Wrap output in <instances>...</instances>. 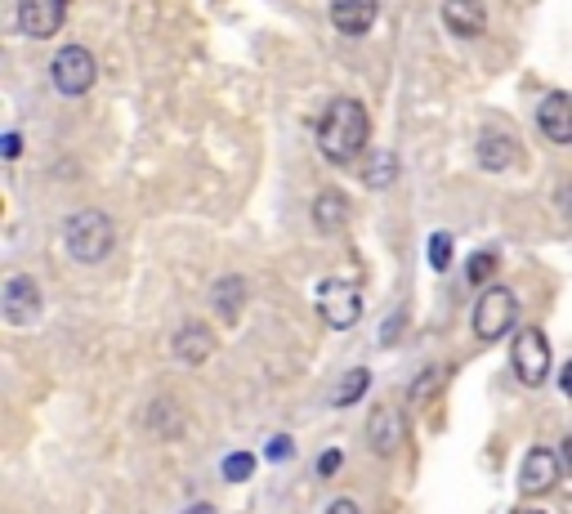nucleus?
<instances>
[{
  "mask_svg": "<svg viewBox=\"0 0 572 514\" xmlns=\"http://www.w3.org/2000/svg\"><path fill=\"white\" fill-rule=\"evenodd\" d=\"M367 139H371L367 108L358 99H331L318 121L322 157L336 161V166H349V161H358V152H367Z\"/></svg>",
  "mask_w": 572,
  "mask_h": 514,
  "instance_id": "f257e3e1",
  "label": "nucleus"
},
{
  "mask_svg": "<svg viewBox=\"0 0 572 514\" xmlns=\"http://www.w3.org/2000/svg\"><path fill=\"white\" fill-rule=\"evenodd\" d=\"M63 246H68V255L76 264H99L112 255V246H117V224L108 220L103 211H76L68 224H63Z\"/></svg>",
  "mask_w": 572,
  "mask_h": 514,
  "instance_id": "f03ea898",
  "label": "nucleus"
},
{
  "mask_svg": "<svg viewBox=\"0 0 572 514\" xmlns=\"http://www.w3.org/2000/svg\"><path fill=\"white\" fill-rule=\"evenodd\" d=\"M519 322V295L510 287H488L474 304V336L479 340H501L505 331Z\"/></svg>",
  "mask_w": 572,
  "mask_h": 514,
  "instance_id": "7ed1b4c3",
  "label": "nucleus"
},
{
  "mask_svg": "<svg viewBox=\"0 0 572 514\" xmlns=\"http://www.w3.org/2000/svg\"><path fill=\"white\" fill-rule=\"evenodd\" d=\"M50 76H54V90L59 94L81 99V94H90V85L99 81V63H94V54L85 50V45H68V50L54 54Z\"/></svg>",
  "mask_w": 572,
  "mask_h": 514,
  "instance_id": "20e7f679",
  "label": "nucleus"
},
{
  "mask_svg": "<svg viewBox=\"0 0 572 514\" xmlns=\"http://www.w3.org/2000/svg\"><path fill=\"white\" fill-rule=\"evenodd\" d=\"M313 300H318L322 322L336 331H349L362 318V291H358V282H349V278H327Z\"/></svg>",
  "mask_w": 572,
  "mask_h": 514,
  "instance_id": "39448f33",
  "label": "nucleus"
},
{
  "mask_svg": "<svg viewBox=\"0 0 572 514\" xmlns=\"http://www.w3.org/2000/svg\"><path fill=\"white\" fill-rule=\"evenodd\" d=\"M514 376L523 380V385H532L537 389L541 380L550 376V340H546V331H537V327H523L519 331V340H514Z\"/></svg>",
  "mask_w": 572,
  "mask_h": 514,
  "instance_id": "423d86ee",
  "label": "nucleus"
},
{
  "mask_svg": "<svg viewBox=\"0 0 572 514\" xmlns=\"http://www.w3.org/2000/svg\"><path fill=\"white\" fill-rule=\"evenodd\" d=\"M0 309H5L9 327H27V322L41 318V287H36L27 273H14L0 291Z\"/></svg>",
  "mask_w": 572,
  "mask_h": 514,
  "instance_id": "0eeeda50",
  "label": "nucleus"
},
{
  "mask_svg": "<svg viewBox=\"0 0 572 514\" xmlns=\"http://www.w3.org/2000/svg\"><path fill=\"white\" fill-rule=\"evenodd\" d=\"M63 18H68V0H18V27L36 41L59 36Z\"/></svg>",
  "mask_w": 572,
  "mask_h": 514,
  "instance_id": "6e6552de",
  "label": "nucleus"
},
{
  "mask_svg": "<svg viewBox=\"0 0 572 514\" xmlns=\"http://www.w3.org/2000/svg\"><path fill=\"white\" fill-rule=\"evenodd\" d=\"M559 474H564V461H559L550 447H532V452L523 456L519 492H528V497H541V492H550V488L559 483Z\"/></svg>",
  "mask_w": 572,
  "mask_h": 514,
  "instance_id": "1a4fd4ad",
  "label": "nucleus"
},
{
  "mask_svg": "<svg viewBox=\"0 0 572 514\" xmlns=\"http://www.w3.org/2000/svg\"><path fill=\"white\" fill-rule=\"evenodd\" d=\"M537 126L550 144L568 148L572 144V94H546L537 108Z\"/></svg>",
  "mask_w": 572,
  "mask_h": 514,
  "instance_id": "9d476101",
  "label": "nucleus"
},
{
  "mask_svg": "<svg viewBox=\"0 0 572 514\" xmlns=\"http://www.w3.org/2000/svg\"><path fill=\"white\" fill-rule=\"evenodd\" d=\"M443 27L452 36L474 41L488 27V9H483V0H443Z\"/></svg>",
  "mask_w": 572,
  "mask_h": 514,
  "instance_id": "9b49d317",
  "label": "nucleus"
},
{
  "mask_svg": "<svg viewBox=\"0 0 572 514\" xmlns=\"http://www.w3.org/2000/svg\"><path fill=\"white\" fill-rule=\"evenodd\" d=\"M376 14H380L376 0H331V27H336L340 36H362V32H371Z\"/></svg>",
  "mask_w": 572,
  "mask_h": 514,
  "instance_id": "f8f14e48",
  "label": "nucleus"
},
{
  "mask_svg": "<svg viewBox=\"0 0 572 514\" xmlns=\"http://www.w3.org/2000/svg\"><path fill=\"white\" fill-rule=\"evenodd\" d=\"M170 354L179 358V363H206V358L215 354V336L211 327H202V322H188V327L175 331V340H170Z\"/></svg>",
  "mask_w": 572,
  "mask_h": 514,
  "instance_id": "ddd939ff",
  "label": "nucleus"
},
{
  "mask_svg": "<svg viewBox=\"0 0 572 514\" xmlns=\"http://www.w3.org/2000/svg\"><path fill=\"white\" fill-rule=\"evenodd\" d=\"M367 430H371V447H376L380 456H394L398 447H403V416H398L394 407H376Z\"/></svg>",
  "mask_w": 572,
  "mask_h": 514,
  "instance_id": "4468645a",
  "label": "nucleus"
},
{
  "mask_svg": "<svg viewBox=\"0 0 572 514\" xmlns=\"http://www.w3.org/2000/svg\"><path fill=\"white\" fill-rule=\"evenodd\" d=\"M313 224H318L322 233H340V228L349 224V197L340 193V188H322V193L313 197Z\"/></svg>",
  "mask_w": 572,
  "mask_h": 514,
  "instance_id": "2eb2a0df",
  "label": "nucleus"
},
{
  "mask_svg": "<svg viewBox=\"0 0 572 514\" xmlns=\"http://www.w3.org/2000/svg\"><path fill=\"white\" fill-rule=\"evenodd\" d=\"M246 295H251V287H246L242 273H228V278H219V282H215V291H211L215 313H219L224 322H237V318H242Z\"/></svg>",
  "mask_w": 572,
  "mask_h": 514,
  "instance_id": "dca6fc26",
  "label": "nucleus"
},
{
  "mask_svg": "<svg viewBox=\"0 0 572 514\" xmlns=\"http://www.w3.org/2000/svg\"><path fill=\"white\" fill-rule=\"evenodd\" d=\"M514 161H519V148H514L510 135H501V130H488V135L479 139V166H483V170L501 175V170H510Z\"/></svg>",
  "mask_w": 572,
  "mask_h": 514,
  "instance_id": "f3484780",
  "label": "nucleus"
},
{
  "mask_svg": "<svg viewBox=\"0 0 572 514\" xmlns=\"http://www.w3.org/2000/svg\"><path fill=\"white\" fill-rule=\"evenodd\" d=\"M367 389H371V371L367 367H354V371H345V376H340V385L331 389L327 403L331 407H349V403H358Z\"/></svg>",
  "mask_w": 572,
  "mask_h": 514,
  "instance_id": "a211bd4d",
  "label": "nucleus"
},
{
  "mask_svg": "<svg viewBox=\"0 0 572 514\" xmlns=\"http://www.w3.org/2000/svg\"><path fill=\"white\" fill-rule=\"evenodd\" d=\"M398 179V157L394 152H371L367 166H362V184L367 188H389Z\"/></svg>",
  "mask_w": 572,
  "mask_h": 514,
  "instance_id": "6ab92c4d",
  "label": "nucleus"
},
{
  "mask_svg": "<svg viewBox=\"0 0 572 514\" xmlns=\"http://www.w3.org/2000/svg\"><path fill=\"white\" fill-rule=\"evenodd\" d=\"M488 278H497V255L492 251H479L465 260V282H474V287H483Z\"/></svg>",
  "mask_w": 572,
  "mask_h": 514,
  "instance_id": "aec40b11",
  "label": "nucleus"
},
{
  "mask_svg": "<svg viewBox=\"0 0 572 514\" xmlns=\"http://www.w3.org/2000/svg\"><path fill=\"white\" fill-rule=\"evenodd\" d=\"M443 380H447V367H443V363L425 367L421 376H416V389H412V398H416V403H429V398L438 394V385H443Z\"/></svg>",
  "mask_w": 572,
  "mask_h": 514,
  "instance_id": "412c9836",
  "label": "nucleus"
},
{
  "mask_svg": "<svg viewBox=\"0 0 572 514\" xmlns=\"http://www.w3.org/2000/svg\"><path fill=\"white\" fill-rule=\"evenodd\" d=\"M425 255H429V269L447 273V269H452V237L434 233V237H429V246H425Z\"/></svg>",
  "mask_w": 572,
  "mask_h": 514,
  "instance_id": "4be33fe9",
  "label": "nucleus"
},
{
  "mask_svg": "<svg viewBox=\"0 0 572 514\" xmlns=\"http://www.w3.org/2000/svg\"><path fill=\"white\" fill-rule=\"evenodd\" d=\"M255 474V456L251 452H228L224 456V479L228 483H246Z\"/></svg>",
  "mask_w": 572,
  "mask_h": 514,
  "instance_id": "5701e85b",
  "label": "nucleus"
},
{
  "mask_svg": "<svg viewBox=\"0 0 572 514\" xmlns=\"http://www.w3.org/2000/svg\"><path fill=\"white\" fill-rule=\"evenodd\" d=\"M340 461H345V452H340V447H331V452H322V456H318V474H322V479H331V474L340 470Z\"/></svg>",
  "mask_w": 572,
  "mask_h": 514,
  "instance_id": "b1692460",
  "label": "nucleus"
},
{
  "mask_svg": "<svg viewBox=\"0 0 572 514\" xmlns=\"http://www.w3.org/2000/svg\"><path fill=\"white\" fill-rule=\"evenodd\" d=\"M291 452H295V443L286 439V434H278V439H269V452L264 456H269V461H291Z\"/></svg>",
  "mask_w": 572,
  "mask_h": 514,
  "instance_id": "393cba45",
  "label": "nucleus"
},
{
  "mask_svg": "<svg viewBox=\"0 0 572 514\" xmlns=\"http://www.w3.org/2000/svg\"><path fill=\"white\" fill-rule=\"evenodd\" d=\"M555 202H559V211H564V220H572V184H564L555 193Z\"/></svg>",
  "mask_w": 572,
  "mask_h": 514,
  "instance_id": "a878e982",
  "label": "nucleus"
},
{
  "mask_svg": "<svg viewBox=\"0 0 572 514\" xmlns=\"http://www.w3.org/2000/svg\"><path fill=\"white\" fill-rule=\"evenodd\" d=\"M327 514H358V506H354V501L340 497V501H331V510H327Z\"/></svg>",
  "mask_w": 572,
  "mask_h": 514,
  "instance_id": "bb28decb",
  "label": "nucleus"
},
{
  "mask_svg": "<svg viewBox=\"0 0 572 514\" xmlns=\"http://www.w3.org/2000/svg\"><path fill=\"white\" fill-rule=\"evenodd\" d=\"M559 389L572 398V363H564V371H559Z\"/></svg>",
  "mask_w": 572,
  "mask_h": 514,
  "instance_id": "cd10ccee",
  "label": "nucleus"
},
{
  "mask_svg": "<svg viewBox=\"0 0 572 514\" xmlns=\"http://www.w3.org/2000/svg\"><path fill=\"white\" fill-rule=\"evenodd\" d=\"M18 148H23V139L9 135V139H5V157H18Z\"/></svg>",
  "mask_w": 572,
  "mask_h": 514,
  "instance_id": "c85d7f7f",
  "label": "nucleus"
},
{
  "mask_svg": "<svg viewBox=\"0 0 572 514\" xmlns=\"http://www.w3.org/2000/svg\"><path fill=\"white\" fill-rule=\"evenodd\" d=\"M559 456H564V470L572 474V439H564V447H559Z\"/></svg>",
  "mask_w": 572,
  "mask_h": 514,
  "instance_id": "c756f323",
  "label": "nucleus"
},
{
  "mask_svg": "<svg viewBox=\"0 0 572 514\" xmlns=\"http://www.w3.org/2000/svg\"><path fill=\"white\" fill-rule=\"evenodd\" d=\"M184 514H219V510H215V506H206V501H197V506H188Z\"/></svg>",
  "mask_w": 572,
  "mask_h": 514,
  "instance_id": "7c9ffc66",
  "label": "nucleus"
},
{
  "mask_svg": "<svg viewBox=\"0 0 572 514\" xmlns=\"http://www.w3.org/2000/svg\"><path fill=\"white\" fill-rule=\"evenodd\" d=\"M514 514H541V510H514Z\"/></svg>",
  "mask_w": 572,
  "mask_h": 514,
  "instance_id": "2f4dec72",
  "label": "nucleus"
}]
</instances>
